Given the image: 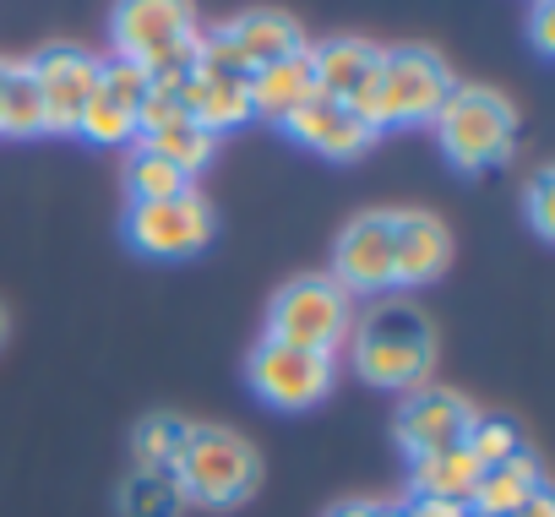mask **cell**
<instances>
[{"label": "cell", "mask_w": 555, "mask_h": 517, "mask_svg": "<svg viewBox=\"0 0 555 517\" xmlns=\"http://www.w3.org/2000/svg\"><path fill=\"white\" fill-rule=\"evenodd\" d=\"M109 39L120 61H137L153 88L180 93V82L196 72V7L191 0H115Z\"/></svg>", "instance_id": "obj_1"}, {"label": "cell", "mask_w": 555, "mask_h": 517, "mask_svg": "<svg viewBox=\"0 0 555 517\" xmlns=\"http://www.w3.org/2000/svg\"><path fill=\"white\" fill-rule=\"evenodd\" d=\"M447 93H452L447 61L425 44H403V50H382L376 72L365 77L349 109L382 137L387 126H425Z\"/></svg>", "instance_id": "obj_2"}, {"label": "cell", "mask_w": 555, "mask_h": 517, "mask_svg": "<svg viewBox=\"0 0 555 517\" xmlns=\"http://www.w3.org/2000/svg\"><path fill=\"white\" fill-rule=\"evenodd\" d=\"M349 354H354V371L371 382V387H420L430 376V360H436V333L430 322L403 306V300H387V306H371L354 327H349Z\"/></svg>", "instance_id": "obj_3"}, {"label": "cell", "mask_w": 555, "mask_h": 517, "mask_svg": "<svg viewBox=\"0 0 555 517\" xmlns=\"http://www.w3.org/2000/svg\"><path fill=\"white\" fill-rule=\"evenodd\" d=\"M441 153L457 169H490L512 153L517 142V109L506 93L485 88V82H452V93L441 99V109L430 115Z\"/></svg>", "instance_id": "obj_4"}, {"label": "cell", "mask_w": 555, "mask_h": 517, "mask_svg": "<svg viewBox=\"0 0 555 517\" xmlns=\"http://www.w3.org/2000/svg\"><path fill=\"white\" fill-rule=\"evenodd\" d=\"M175 479L191 506H240L261 479V457L245 436H234L223 425H191V436L175 457Z\"/></svg>", "instance_id": "obj_5"}, {"label": "cell", "mask_w": 555, "mask_h": 517, "mask_svg": "<svg viewBox=\"0 0 555 517\" xmlns=\"http://www.w3.org/2000/svg\"><path fill=\"white\" fill-rule=\"evenodd\" d=\"M349 327H354V306H349V289L338 279H295L267 306V338L272 344L311 349V354H327V360L344 349Z\"/></svg>", "instance_id": "obj_6"}, {"label": "cell", "mask_w": 555, "mask_h": 517, "mask_svg": "<svg viewBox=\"0 0 555 517\" xmlns=\"http://www.w3.org/2000/svg\"><path fill=\"white\" fill-rule=\"evenodd\" d=\"M212 202L191 185L169 202H131L126 212V240L142 250V256H158V262H185L202 245H212Z\"/></svg>", "instance_id": "obj_7"}, {"label": "cell", "mask_w": 555, "mask_h": 517, "mask_svg": "<svg viewBox=\"0 0 555 517\" xmlns=\"http://www.w3.org/2000/svg\"><path fill=\"white\" fill-rule=\"evenodd\" d=\"M245 382H250V392L261 403L284 409V414H300V409H317L333 392V360L311 354V349H289V344L261 338L250 365H245Z\"/></svg>", "instance_id": "obj_8"}, {"label": "cell", "mask_w": 555, "mask_h": 517, "mask_svg": "<svg viewBox=\"0 0 555 517\" xmlns=\"http://www.w3.org/2000/svg\"><path fill=\"white\" fill-rule=\"evenodd\" d=\"M28 72H34L39 99H44V131L77 137L82 109H88L93 82H99V55H88L82 44H44L28 61Z\"/></svg>", "instance_id": "obj_9"}, {"label": "cell", "mask_w": 555, "mask_h": 517, "mask_svg": "<svg viewBox=\"0 0 555 517\" xmlns=\"http://www.w3.org/2000/svg\"><path fill=\"white\" fill-rule=\"evenodd\" d=\"M147 99V72L137 61H99V82H93V99L82 109V126L77 137H88L93 147H120V142H137V109Z\"/></svg>", "instance_id": "obj_10"}, {"label": "cell", "mask_w": 555, "mask_h": 517, "mask_svg": "<svg viewBox=\"0 0 555 517\" xmlns=\"http://www.w3.org/2000/svg\"><path fill=\"white\" fill-rule=\"evenodd\" d=\"M474 425V409L452 392V387H436V382H420L409 387L403 409H398V441L409 457H425V452H441V447H457Z\"/></svg>", "instance_id": "obj_11"}, {"label": "cell", "mask_w": 555, "mask_h": 517, "mask_svg": "<svg viewBox=\"0 0 555 517\" xmlns=\"http://www.w3.org/2000/svg\"><path fill=\"white\" fill-rule=\"evenodd\" d=\"M344 289H392V212H354L333 245Z\"/></svg>", "instance_id": "obj_12"}, {"label": "cell", "mask_w": 555, "mask_h": 517, "mask_svg": "<svg viewBox=\"0 0 555 517\" xmlns=\"http://www.w3.org/2000/svg\"><path fill=\"white\" fill-rule=\"evenodd\" d=\"M278 126H284L300 147H317V153H327V158H360V153L376 142V131H371L349 104L322 99V93H311L300 109H289Z\"/></svg>", "instance_id": "obj_13"}, {"label": "cell", "mask_w": 555, "mask_h": 517, "mask_svg": "<svg viewBox=\"0 0 555 517\" xmlns=\"http://www.w3.org/2000/svg\"><path fill=\"white\" fill-rule=\"evenodd\" d=\"M452 262V234L436 212H392V284H430Z\"/></svg>", "instance_id": "obj_14"}, {"label": "cell", "mask_w": 555, "mask_h": 517, "mask_svg": "<svg viewBox=\"0 0 555 517\" xmlns=\"http://www.w3.org/2000/svg\"><path fill=\"white\" fill-rule=\"evenodd\" d=\"M180 104L196 126H207L212 137L256 120V104H250V77H234V72H191L180 82Z\"/></svg>", "instance_id": "obj_15"}, {"label": "cell", "mask_w": 555, "mask_h": 517, "mask_svg": "<svg viewBox=\"0 0 555 517\" xmlns=\"http://www.w3.org/2000/svg\"><path fill=\"white\" fill-rule=\"evenodd\" d=\"M218 34L229 39V50L240 55L245 72H256V66H267V61H278V55H289V50L306 44L300 39V23L289 12H272V7H250L234 23H223Z\"/></svg>", "instance_id": "obj_16"}, {"label": "cell", "mask_w": 555, "mask_h": 517, "mask_svg": "<svg viewBox=\"0 0 555 517\" xmlns=\"http://www.w3.org/2000/svg\"><path fill=\"white\" fill-rule=\"evenodd\" d=\"M311 93H317L311 44H300V50H289V55H278V61H267V66L250 72V104H256V115H267V120H284V115L300 109Z\"/></svg>", "instance_id": "obj_17"}, {"label": "cell", "mask_w": 555, "mask_h": 517, "mask_svg": "<svg viewBox=\"0 0 555 517\" xmlns=\"http://www.w3.org/2000/svg\"><path fill=\"white\" fill-rule=\"evenodd\" d=\"M382 61V44L371 39H327L311 50V72H317V93L322 99H338V104H354V93L365 88V77L376 72Z\"/></svg>", "instance_id": "obj_18"}, {"label": "cell", "mask_w": 555, "mask_h": 517, "mask_svg": "<svg viewBox=\"0 0 555 517\" xmlns=\"http://www.w3.org/2000/svg\"><path fill=\"white\" fill-rule=\"evenodd\" d=\"M533 490H544L539 463H533L528 452H517L512 463H495V468L479 474V484H474V495H468V512H474V517H512Z\"/></svg>", "instance_id": "obj_19"}, {"label": "cell", "mask_w": 555, "mask_h": 517, "mask_svg": "<svg viewBox=\"0 0 555 517\" xmlns=\"http://www.w3.org/2000/svg\"><path fill=\"white\" fill-rule=\"evenodd\" d=\"M479 474H485V468H479V463L468 457V447L457 441V447H441V452L414 457V495H436V501H463V506H468Z\"/></svg>", "instance_id": "obj_20"}, {"label": "cell", "mask_w": 555, "mask_h": 517, "mask_svg": "<svg viewBox=\"0 0 555 517\" xmlns=\"http://www.w3.org/2000/svg\"><path fill=\"white\" fill-rule=\"evenodd\" d=\"M137 147H147L153 158L175 164V169L191 180L196 169H207V164H212V153H218V137L185 115V120H175V126H164V131H147V137H137Z\"/></svg>", "instance_id": "obj_21"}, {"label": "cell", "mask_w": 555, "mask_h": 517, "mask_svg": "<svg viewBox=\"0 0 555 517\" xmlns=\"http://www.w3.org/2000/svg\"><path fill=\"white\" fill-rule=\"evenodd\" d=\"M191 501L175 479V468H137L120 484V517H180Z\"/></svg>", "instance_id": "obj_22"}, {"label": "cell", "mask_w": 555, "mask_h": 517, "mask_svg": "<svg viewBox=\"0 0 555 517\" xmlns=\"http://www.w3.org/2000/svg\"><path fill=\"white\" fill-rule=\"evenodd\" d=\"M44 131V99L28 66H7L0 77V137H39Z\"/></svg>", "instance_id": "obj_23"}, {"label": "cell", "mask_w": 555, "mask_h": 517, "mask_svg": "<svg viewBox=\"0 0 555 517\" xmlns=\"http://www.w3.org/2000/svg\"><path fill=\"white\" fill-rule=\"evenodd\" d=\"M191 425L175 419V414H153L131 430V452H137V468H175L180 447H185Z\"/></svg>", "instance_id": "obj_24"}, {"label": "cell", "mask_w": 555, "mask_h": 517, "mask_svg": "<svg viewBox=\"0 0 555 517\" xmlns=\"http://www.w3.org/2000/svg\"><path fill=\"white\" fill-rule=\"evenodd\" d=\"M126 191H131V202H169V196L191 191V180H185L175 164H164V158H153L147 147H137L131 164H126Z\"/></svg>", "instance_id": "obj_25"}, {"label": "cell", "mask_w": 555, "mask_h": 517, "mask_svg": "<svg viewBox=\"0 0 555 517\" xmlns=\"http://www.w3.org/2000/svg\"><path fill=\"white\" fill-rule=\"evenodd\" d=\"M463 447H468V457H474L479 468H495V463H512V457L522 452V430H517L512 419H479V414H474Z\"/></svg>", "instance_id": "obj_26"}, {"label": "cell", "mask_w": 555, "mask_h": 517, "mask_svg": "<svg viewBox=\"0 0 555 517\" xmlns=\"http://www.w3.org/2000/svg\"><path fill=\"white\" fill-rule=\"evenodd\" d=\"M175 120H185L180 93H169V88H153V82H147V99H142V109H137V137L164 131V126H175Z\"/></svg>", "instance_id": "obj_27"}, {"label": "cell", "mask_w": 555, "mask_h": 517, "mask_svg": "<svg viewBox=\"0 0 555 517\" xmlns=\"http://www.w3.org/2000/svg\"><path fill=\"white\" fill-rule=\"evenodd\" d=\"M522 202H528V223H533V229L550 240V234H555V207H550V169H539V175L528 180V196H522Z\"/></svg>", "instance_id": "obj_28"}, {"label": "cell", "mask_w": 555, "mask_h": 517, "mask_svg": "<svg viewBox=\"0 0 555 517\" xmlns=\"http://www.w3.org/2000/svg\"><path fill=\"white\" fill-rule=\"evenodd\" d=\"M528 39H533V50H539V55H555V0H533Z\"/></svg>", "instance_id": "obj_29"}, {"label": "cell", "mask_w": 555, "mask_h": 517, "mask_svg": "<svg viewBox=\"0 0 555 517\" xmlns=\"http://www.w3.org/2000/svg\"><path fill=\"white\" fill-rule=\"evenodd\" d=\"M403 517H474L463 501H436V495H414L403 506Z\"/></svg>", "instance_id": "obj_30"}, {"label": "cell", "mask_w": 555, "mask_h": 517, "mask_svg": "<svg viewBox=\"0 0 555 517\" xmlns=\"http://www.w3.org/2000/svg\"><path fill=\"white\" fill-rule=\"evenodd\" d=\"M327 517H403V506H376V501H349V506H333Z\"/></svg>", "instance_id": "obj_31"}, {"label": "cell", "mask_w": 555, "mask_h": 517, "mask_svg": "<svg viewBox=\"0 0 555 517\" xmlns=\"http://www.w3.org/2000/svg\"><path fill=\"white\" fill-rule=\"evenodd\" d=\"M512 517H555V506H550V490H533V495H528V501H522Z\"/></svg>", "instance_id": "obj_32"}, {"label": "cell", "mask_w": 555, "mask_h": 517, "mask_svg": "<svg viewBox=\"0 0 555 517\" xmlns=\"http://www.w3.org/2000/svg\"><path fill=\"white\" fill-rule=\"evenodd\" d=\"M0 344H7V306H0Z\"/></svg>", "instance_id": "obj_33"}, {"label": "cell", "mask_w": 555, "mask_h": 517, "mask_svg": "<svg viewBox=\"0 0 555 517\" xmlns=\"http://www.w3.org/2000/svg\"><path fill=\"white\" fill-rule=\"evenodd\" d=\"M0 77H7V66H0Z\"/></svg>", "instance_id": "obj_34"}]
</instances>
